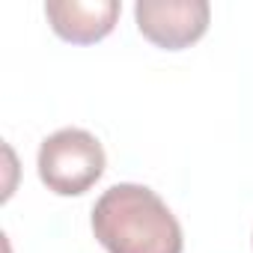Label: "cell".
Here are the masks:
<instances>
[{
  "label": "cell",
  "mask_w": 253,
  "mask_h": 253,
  "mask_svg": "<svg viewBox=\"0 0 253 253\" xmlns=\"http://www.w3.org/2000/svg\"><path fill=\"white\" fill-rule=\"evenodd\" d=\"M92 232L107 253H182V226L146 185L119 182L92 206Z\"/></svg>",
  "instance_id": "obj_1"
},
{
  "label": "cell",
  "mask_w": 253,
  "mask_h": 253,
  "mask_svg": "<svg viewBox=\"0 0 253 253\" xmlns=\"http://www.w3.org/2000/svg\"><path fill=\"white\" fill-rule=\"evenodd\" d=\"M39 179L60 197L86 194L104 173L107 155L95 134L84 128H60L39 146Z\"/></svg>",
  "instance_id": "obj_2"
},
{
  "label": "cell",
  "mask_w": 253,
  "mask_h": 253,
  "mask_svg": "<svg viewBox=\"0 0 253 253\" xmlns=\"http://www.w3.org/2000/svg\"><path fill=\"white\" fill-rule=\"evenodd\" d=\"M211 6L206 0H140L134 6L137 30L158 48L182 51L209 30Z\"/></svg>",
  "instance_id": "obj_3"
},
{
  "label": "cell",
  "mask_w": 253,
  "mask_h": 253,
  "mask_svg": "<svg viewBox=\"0 0 253 253\" xmlns=\"http://www.w3.org/2000/svg\"><path fill=\"white\" fill-rule=\"evenodd\" d=\"M122 6L116 0H51L45 3V15L51 30L72 45L101 42L119 21Z\"/></svg>",
  "instance_id": "obj_4"
}]
</instances>
